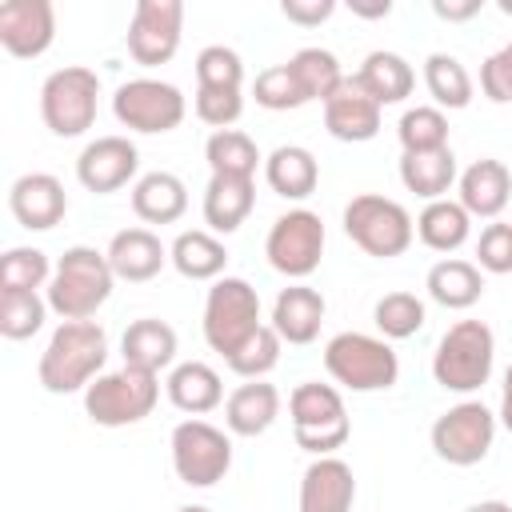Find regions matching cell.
<instances>
[{
  "instance_id": "cb8c5ba5",
  "label": "cell",
  "mask_w": 512,
  "mask_h": 512,
  "mask_svg": "<svg viewBox=\"0 0 512 512\" xmlns=\"http://www.w3.org/2000/svg\"><path fill=\"white\" fill-rule=\"evenodd\" d=\"M264 180L284 200H308L320 184V164L304 144H280L264 156Z\"/></svg>"
},
{
  "instance_id": "ee69618b",
  "label": "cell",
  "mask_w": 512,
  "mask_h": 512,
  "mask_svg": "<svg viewBox=\"0 0 512 512\" xmlns=\"http://www.w3.org/2000/svg\"><path fill=\"white\" fill-rule=\"evenodd\" d=\"M476 268L492 272V276L512 272V224H504V220L484 224V232L476 240Z\"/></svg>"
},
{
  "instance_id": "ab89813d",
  "label": "cell",
  "mask_w": 512,
  "mask_h": 512,
  "mask_svg": "<svg viewBox=\"0 0 512 512\" xmlns=\"http://www.w3.org/2000/svg\"><path fill=\"white\" fill-rule=\"evenodd\" d=\"M52 268L40 248H8L0 256V292H36L52 280Z\"/></svg>"
},
{
  "instance_id": "c3c4849f",
  "label": "cell",
  "mask_w": 512,
  "mask_h": 512,
  "mask_svg": "<svg viewBox=\"0 0 512 512\" xmlns=\"http://www.w3.org/2000/svg\"><path fill=\"white\" fill-rule=\"evenodd\" d=\"M484 8V0H432V12L440 20H472Z\"/></svg>"
},
{
  "instance_id": "7dc6e473",
  "label": "cell",
  "mask_w": 512,
  "mask_h": 512,
  "mask_svg": "<svg viewBox=\"0 0 512 512\" xmlns=\"http://www.w3.org/2000/svg\"><path fill=\"white\" fill-rule=\"evenodd\" d=\"M280 12H284V20H292L300 28H316L336 12V0H284Z\"/></svg>"
},
{
  "instance_id": "f546056e",
  "label": "cell",
  "mask_w": 512,
  "mask_h": 512,
  "mask_svg": "<svg viewBox=\"0 0 512 512\" xmlns=\"http://www.w3.org/2000/svg\"><path fill=\"white\" fill-rule=\"evenodd\" d=\"M356 80H360V88H364L380 108H384V104H400V100L412 96V88H416L412 64H408L400 52H388V48L368 52L364 64H360V72H356Z\"/></svg>"
},
{
  "instance_id": "44dd1931",
  "label": "cell",
  "mask_w": 512,
  "mask_h": 512,
  "mask_svg": "<svg viewBox=\"0 0 512 512\" xmlns=\"http://www.w3.org/2000/svg\"><path fill=\"white\" fill-rule=\"evenodd\" d=\"M460 204L468 216H480V220H496L508 204H512V172L484 156V160H472L464 172H460Z\"/></svg>"
},
{
  "instance_id": "30bf717a",
  "label": "cell",
  "mask_w": 512,
  "mask_h": 512,
  "mask_svg": "<svg viewBox=\"0 0 512 512\" xmlns=\"http://www.w3.org/2000/svg\"><path fill=\"white\" fill-rule=\"evenodd\" d=\"M172 468L188 488H212L232 468V440L208 420H180L172 428Z\"/></svg>"
},
{
  "instance_id": "1f68e13d",
  "label": "cell",
  "mask_w": 512,
  "mask_h": 512,
  "mask_svg": "<svg viewBox=\"0 0 512 512\" xmlns=\"http://www.w3.org/2000/svg\"><path fill=\"white\" fill-rule=\"evenodd\" d=\"M456 156L452 148H436V152H404L400 156V184L416 196H424L428 204L432 200H444L448 188L456 184Z\"/></svg>"
},
{
  "instance_id": "ffe728a7",
  "label": "cell",
  "mask_w": 512,
  "mask_h": 512,
  "mask_svg": "<svg viewBox=\"0 0 512 512\" xmlns=\"http://www.w3.org/2000/svg\"><path fill=\"white\" fill-rule=\"evenodd\" d=\"M324 312H328L324 296L300 280V284L280 288V296H276V304H272V328H276V336H280L284 344L304 348V344H312V340L320 336Z\"/></svg>"
},
{
  "instance_id": "d6a6232c",
  "label": "cell",
  "mask_w": 512,
  "mask_h": 512,
  "mask_svg": "<svg viewBox=\"0 0 512 512\" xmlns=\"http://www.w3.org/2000/svg\"><path fill=\"white\" fill-rule=\"evenodd\" d=\"M472 232V216L464 212L460 200H432L424 204V212L416 216V236L424 248L432 252H456Z\"/></svg>"
},
{
  "instance_id": "8fae6325",
  "label": "cell",
  "mask_w": 512,
  "mask_h": 512,
  "mask_svg": "<svg viewBox=\"0 0 512 512\" xmlns=\"http://www.w3.org/2000/svg\"><path fill=\"white\" fill-rule=\"evenodd\" d=\"M264 256L280 276H288L296 284L308 280L320 268V256H324V220L312 208H288L268 228Z\"/></svg>"
},
{
  "instance_id": "7c38bea8",
  "label": "cell",
  "mask_w": 512,
  "mask_h": 512,
  "mask_svg": "<svg viewBox=\"0 0 512 512\" xmlns=\"http://www.w3.org/2000/svg\"><path fill=\"white\" fill-rule=\"evenodd\" d=\"M496 416L480 400H460L432 424V452L452 468H472L492 452Z\"/></svg>"
},
{
  "instance_id": "d590c367",
  "label": "cell",
  "mask_w": 512,
  "mask_h": 512,
  "mask_svg": "<svg viewBox=\"0 0 512 512\" xmlns=\"http://www.w3.org/2000/svg\"><path fill=\"white\" fill-rule=\"evenodd\" d=\"M288 68H292L296 84L304 88L308 104H312V100H320V104H324V100L340 88V80H344L340 60H336L328 48H300L296 56H288Z\"/></svg>"
},
{
  "instance_id": "5bb4252c",
  "label": "cell",
  "mask_w": 512,
  "mask_h": 512,
  "mask_svg": "<svg viewBox=\"0 0 512 512\" xmlns=\"http://www.w3.org/2000/svg\"><path fill=\"white\" fill-rule=\"evenodd\" d=\"M184 32L180 0H140L128 20V56L140 68H160L176 56Z\"/></svg>"
},
{
  "instance_id": "d6986e66",
  "label": "cell",
  "mask_w": 512,
  "mask_h": 512,
  "mask_svg": "<svg viewBox=\"0 0 512 512\" xmlns=\"http://www.w3.org/2000/svg\"><path fill=\"white\" fill-rule=\"evenodd\" d=\"M300 512H352L356 476L340 456H316L300 476Z\"/></svg>"
},
{
  "instance_id": "603a6c76",
  "label": "cell",
  "mask_w": 512,
  "mask_h": 512,
  "mask_svg": "<svg viewBox=\"0 0 512 512\" xmlns=\"http://www.w3.org/2000/svg\"><path fill=\"white\" fill-rule=\"evenodd\" d=\"M280 416V392L268 380H248L224 400V424L232 436H264Z\"/></svg>"
},
{
  "instance_id": "f6af8a7d",
  "label": "cell",
  "mask_w": 512,
  "mask_h": 512,
  "mask_svg": "<svg viewBox=\"0 0 512 512\" xmlns=\"http://www.w3.org/2000/svg\"><path fill=\"white\" fill-rule=\"evenodd\" d=\"M192 108H196V116H200L204 124H212L216 132H224V128H232V124L240 120V112H244V92L196 88V96H192Z\"/></svg>"
},
{
  "instance_id": "4dcf8cb0",
  "label": "cell",
  "mask_w": 512,
  "mask_h": 512,
  "mask_svg": "<svg viewBox=\"0 0 512 512\" xmlns=\"http://www.w3.org/2000/svg\"><path fill=\"white\" fill-rule=\"evenodd\" d=\"M168 260L184 280H220V272L228 264V248H224V240L216 232L192 228V232H180L172 240Z\"/></svg>"
},
{
  "instance_id": "7402d4cb",
  "label": "cell",
  "mask_w": 512,
  "mask_h": 512,
  "mask_svg": "<svg viewBox=\"0 0 512 512\" xmlns=\"http://www.w3.org/2000/svg\"><path fill=\"white\" fill-rule=\"evenodd\" d=\"M108 264H112L116 280L144 284V280L160 276V268L168 264V248L160 244V236L152 228H120L108 240Z\"/></svg>"
},
{
  "instance_id": "484cf974",
  "label": "cell",
  "mask_w": 512,
  "mask_h": 512,
  "mask_svg": "<svg viewBox=\"0 0 512 512\" xmlns=\"http://www.w3.org/2000/svg\"><path fill=\"white\" fill-rule=\"evenodd\" d=\"M132 212L144 224H176L188 212V188L176 172H144L132 184Z\"/></svg>"
},
{
  "instance_id": "52a82bcc",
  "label": "cell",
  "mask_w": 512,
  "mask_h": 512,
  "mask_svg": "<svg viewBox=\"0 0 512 512\" xmlns=\"http://www.w3.org/2000/svg\"><path fill=\"white\" fill-rule=\"evenodd\" d=\"M344 232L360 252H368L376 260H392V256L408 252V244L416 236V220L408 216V208L400 200L360 192L344 204Z\"/></svg>"
},
{
  "instance_id": "5b68a950",
  "label": "cell",
  "mask_w": 512,
  "mask_h": 512,
  "mask_svg": "<svg viewBox=\"0 0 512 512\" xmlns=\"http://www.w3.org/2000/svg\"><path fill=\"white\" fill-rule=\"evenodd\" d=\"M288 416H292L296 444L304 452H312V456H332L352 436V420H348L344 396L332 384H316V380L296 384L292 396H288Z\"/></svg>"
},
{
  "instance_id": "8992f818",
  "label": "cell",
  "mask_w": 512,
  "mask_h": 512,
  "mask_svg": "<svg viewBox=\"0 0 512 512\" xmlns=\"http://www.w3.org/2000/svg\"><path fill=\"white\" fill-rule=\"evenodd\" d=\"M156 400H160V376L144 368H128V364L96 376L84 388V412L100 428L140 424L144 416H152Z\"/></svg>"
},
{
  "instance_id": "83f0119b",
  "label": "cell",
  "mask_w": 512,
  "mask_h": 512,
  "mask_svg": "<svg viewBox=\"0 0 512 512\" xmlns=\"http://www.w3.org/2000/svg\"><path fill=\"white\" fill-rule=\"evenodd\" d=\"M428 296L448 308V312H464L472 308L480 296H484V272L472 264V260H460V256H444L428 268V280H424Z\"/></svg>"
},
{
  "instance_id": "2e32d148",
  "label": "cell",
  "mask_w": 512,
  "mask_h": 512,
  "mask_svg": "<svg viewBox=\"0 0 512 512\" xmlns=\"http://www.w3.org/2000/svg\"><path fill=\"white\" fill-rule=\"evenodd\" d=\"M136 168H140V152L128 136H96L76 156V180L96 196L120 192L136 176Z\"/></svg>"
},
{
  "instance_id": "681fc988",
  "label": "cell",
  "mask_w": 512,
  "mask_h": 512,
  "mask_svg": "<svg viewBox=\"0 0 512 512\" xmlns=\"http://www.w3.org/2000/svg\"><path fill=\"white\" fill-rule=\"evenodd\" d=\"M500 424L512 432V364L504 368V388H500Z\"/></svg>"
},
{
  "instance_id": "7a4b0ae2",
  "label": "cell",
  "mask_w": 512,
  "mask_h": 512,
  "mask_svg": "<svg viewBox=\"0 0 512 512\" xmlns=\"http://www.w3.org/2000/svg\"><path fill=\"white\" fill-rule=\"evenodd\" d=\"M112 284H116V272L108 264V252L72 244L56 260L44 300L60 320H92L104 308V300L112 296Z\"/></svg>"
},
{
  "instance_id": "4fadbf2b",
  "label": "cell",
  "mask_w": 512,
  "mask_h": 512,
  "mask_svg": "<svg viewBox=\"0 0 512 512\" xmlns=\"http://www.w3.org/2000/svg\"><path fill=\"white\" fill-rule=\"evenodd\" d=\"M112 112L124 128L132 132H144V136H156V132H172L188 104H184V92L168 80H152V76H136V80H124L112 96Z\"/></svg>"
},
{
  "instance_id": "8d00e7d4",
  "label": "cell",
  "mask_w": 512,
  "mask_h": 512,
  "mask_svg": "<svg viewBox=\"0 0 512 512\" xmlns=\"http://www.w3.org/2000/svg\"><path fill=\"white\" fill-rule=\"evenodd\" d=\"M396 136H400V148L404 152H436V148H448V116L436 104H416V108H408L400 116Z\"/></svg>"
},
{
  "instance_id": "3957f363",
  "label": "cell",
  "mask_w": 512,
  "mask_h": 512,
  "mask_svg": "<svg viewBox=\"0 0 512 512\" xmlns=\"http://www.w3.org/2000/svg\"><path fill=\"white\" fill-rule=\"evenodd\" d=\"M492 364H496V336L484 320H456L436 352H432V380L444 388V392H476L488 384L492 376Z\"/></svg>"
},
{
  "instance_id": "9a60e30c",
  "label": "cell",
  "mask_w": 512,
  "mask_h": 512,
  "mask_svg": "<svg viewBox=\"0 0 512 512\" xmlns=\"http://www.w3.org/2000/svg\"><path fill=\"white\" fill-rule=\"evenodd\" d=\"M56 40L52 0H8L0 4V48L16 60H36Z\"/></svg>"
},
{
  "instance_id": "d4e9b609",
  "label": "cell",
  "mask_w": 512,
  "mask_h": 512,
  "mask_svg": "<svg viewBox=\"0 0 512 512\" xmlns=\"http://www.w3.org/2000/svg\"><path fill=\"white\" fill-rule=\"evenodd\" d=\"M164 388H168L172 408H180V412H188V416H204V412H212V408L224 404L220 372H216L212 364H204V360H184V364H176V368L168 372Z\"/></svg>"
},
{
  "instance_id": "6da1fadb",
  "label": "cell",
  "mask_w": 512,
  "mask_h": 512,
  "mask_svg": "<svg viewBox=\"0 0 512 512\" xmlns=\"http://www.w3.org/2000/svg\"><path fill=\"white\" fill-rule=\"evenodd\" d=\"M104 360H108V336L96 320H64L48 348L40 352L36 376L52 396H68L88 388L96 376H104Z\"/></svg>"
},
{
  "instance_id": "ba28073f",
  "label": "cell",
  "mask_w": 512,
  "mask_h": 512,
  "mask_svg": "<svg viewBox=\"0 0 512 512\" xmlns=\"http://www.w3.org/2000/svg\"><path fill=\"white\" fill-rule=\"evenodd\" d=\"M96 104H100V76L84 64L56 68L40 84V120L60 140L84 136L96 124Z\"/></svg>"
},
{
  "instance_id": "60d3db41",
  "label": "cell",
  "mask_w": 512,
  "mask_h": 512,
  "mask_svg": "<svg viewBox=\"0 0 512 512\" xmlns=\"http://www.w3.org/2000/svg\"><path fill=\"white\" fill-rule=\"evenodd\" d=\"M48 300L40 292H0V332L8 340H28L44 328Z\"/></svg>"
},
{
  "instance_id": "bcb514c9",
  "label": "cell",
  "mask_w": 512,
  "mask_h": 512,
  "mask_svg": "<svg viewBox=\"0 0 512 512\" xmlns=\"http://www.w3.org/2000/svg\"><path fill=\"white\" fill-rule=\"evenodd\" d=\"M480 92L492 104H512V56L504 48L480 64Z\"/></svg>"
},
{
  "instance_id": "b9f144b4",
  "label": "cell",
  "mask_w": 512,
  "mask_h": 512,
  "mask_svg": "<svg viewBox=\"0 0 512 512\" xmlns=\"http://www.w3.org/2000/svg\"><path fill=\"white\" fill-rule=\"evenodd\" d=\"M252 96H256V104L268 108V112H292V108H304V104H308V96H304V88L296 84L288 60L264 68V72L256 76V84H252Z\"/></svg>"
},
{
  "instance_id": "ac0fdd59",
  "label": "cell",
  "mask_w": 512,
  "mask_h": 512,
  "mask_svg": "<svg viewBox=\"0 0 512 512\" xmlns=\"http://www.w3.org/2000/svg\"><path fill=\"white\" fill-rule=\"evenodd\" d=\"M324 128L332 140L364 144L380 132V104L360 88L356 72L340 80V88L324 100Z\"/></svg>"
},
{
  "instance_id": "74e56055",
  "label": "cell",
  "mask_w": 512,
  "mask_h": 512,
  "mask_svg": "<svg viewBox=\"0 0 512 512\" xmlns=\"http://www.w3.org/2000/svg\"><path fill=\"white\" fill-rule=\"evenodd\" d=\"M424 316L428 312H424V300L416 292H388L372 308V320H376V328H380L384 340H408V336H416L424 328Z\"/></svg>"
},
{
  "instance_id": "f1b7e54d",
  "label": "cell",
  "mask_w": 512,
  "mask_h": 512,
  "mask_svg": "<svg viewBox=\"0 0 512 512\" xmlns=\"http://www.w3.org/2000/svg\"><path fill=\"white\" fill-rule=\"evenodd\" d=\"M256 208V184L244 176H212L204 188V224L220 236L236 232Z\"/></svg>"
},
{
  "instance_id": "e0dca14e",
  "label": "cell",
  "mask_w": 512,
  "mask_h": 512,
  "mask_svg": "<svg viewBox=\"0 0 512 512\" xmlns=\"http://www.w3.org/2000/svg\"><path fill=\"white\" fill-rule=\"evenodd\" d=\"M8 208L20 228L28 232H48L64 220L68 212V192L52 172H24L8 188Z\"/></svg>"
},
{
  "instance_id": "277c9868",
  "label": "cell",
  "mask_w": 512,
  "mask_h": 512,
  "mask_svg": "<svg viewBox=\"0 0 512 512\" xmlns=\"http://www.w3.org/2000/svg\"><path fill=\"white\" fill-rule=\"evenodd\" d=\"M328 376L348 392H384L400 376V360L384 336L368 332H340L324 344Z\"/></svg>"
},
{
  "instance_id": "f907efd6",
  "label": "cell",
  "mask_w": 512,
  "mask_h": 512,
  "mask_svg": "<svg viewBox=\"0 0 512 512\" xmlns=\"http://www.w3.org/2000/svg\"><path fill=\"white\" fill-rule=\"evenodd\" d=\"M352 12H356V16L376 20V16H388V12H392V4H388V0H380V4H352Z\"/></svg>"
},
{
  "instance_id": "e575fe53",
  "label": "cell",
  "mask_w": 512,
  "mask_h": 512,
  "mask_svg": "<svg viewBox=\"0 0 512 512\" xmlns=\"http://www.w3.org/2000/svg\"><path fill=\"white\" fill-rule=\"evenodd\" d=\"M424 88H428V96L436 100L440 112L444 108H468L472 104V76L448 52H432L424 60Z\"/></svg>"
},
{
  "instance_id": "4316f807",
  "label": "cell",
  "mask_w": 512,
  "mask_h": 512,
  "mask_svg": "<svg viewBox=\"0 0 512 512\" xmlns=\"http://www.w3.org/2000/svg\"><path fill=\"white\" fill-rule=\"evenodd\" d=\"M120 352H124L128 368H144V372L160 376V368H168L176 360V328L156 316L132 320L120 336Z\"/></svg>"
},
{
  "instance_id": "9c48e42d",
  "label": "cell",
  "mask_w": 512,
  "mask_h": 512,
  "mask_svg": "<svg viewBox=\"0 0 512 512\" xmlns=\"http://www.w3.org/2000/svg\"><path fill=\"white\" fill-rule=\"evenodd\" d=\"M260 328V296L244 276L212 280L204 296V340L212 352H236Z\"/></svg>"
},
{
  "instance_id": "f35d334b",
  "label": "cell",
  "mask_w": 512,
  "mask_h": 512,
  "mask_svg": "<svg viewBox=\"0 0 512 512\" xmlns=\"http://www.w3.org/2000/svg\"><path fill=\"white\" fill-rule=\"evenodd\" d=\"M280 336H276V328L272 324H260L236 352H228L224 356V364L236 372V376H244V380H264L276 364H280Z\"/></svg>"
},
{
  "instance_id": "7bdbcfd3",
  "label": "cell",
  "mask_w": 512,
  "mask_h": 512,
  "mask_svg": "<svg viewBox=\"0 0 512 512\" xmlns=\"http://www.w3.org/2000/svg\"><path fill=\"white\" fill-rule=\"evenodd\" d=\"M244 84V64L232 48L208 44L196 56V88H220V92H240Z\"/></svg>"
},
{
  "instance_id": "f5cc1de1",
  "label": "cell",
  "mask_w": 512,
  "mask_h": 512,
  "mask_svg": "<svg viewBox=\"0 0 512 512\" xmlns=\"http://www.w3.org/2000/svg\"><path fill=\"white\" fill-rule=\"evenodd\" d=\"M176 512H212V508H204V504H184V508H176Z\"/></svg>"
},
{
  "instance_id": "816d5d0a",
  "label": "cell",
  "mask_w": 512,
  "mask_h": 512,
  "mask_svg": "<svg viewBox=\"0 0 512 512\" xmlns=\"http://www.w3.org/2000/svg\"><path fill=\"white\" fill-rule=\"evenodd\" d=\"M464 512H512V504H504V500H480V504H468Z\"/></svg>"
},
{
  "instance_id": "11a10c76",
  "label": "cell",
  "mask_w": 512,
  "mask_h": 512,
  "mask_svg": "<svg viewBox=\"0 0 512 512\" xmlns=\"http://www.w3.org/2000/svg\"><path fill=\"white\" fill-rule=\"evenodd\" d=\"M504 52H508V56H512V40H508V44H504Z\"/></svg>"
},
{
  "instance_id": "db71d44e",
  "label": "cell",
  "mask_w": 512,
  "mask_h": 512,
  "mask_svg": "<svg viewBox=\"0 0 512 512\" xmlns=\"http://www.w3.org/2000/svg\"><path fill=\"white\" fill-rule=\"evenodd\" d=\"M500 12H504V16H512V0H500Z\"/></svg>"
},
{
  "instance_id": "836d02e7",
  "label": "cell",
  "mask_w": 512,
  "mask_h": 512,
  "mask_svg": "<svg viewBox=\"0 0 512 512\" xmlns=\"http://www.w3.org/2000/svg\"><path fill=\"white\" fill-rule=\"evenodd\" d=\"M204 160H208L212 176H244V180H252L264 156H260V148H256V140L248 132L224 128V132H212L208 136Z\"/></svg>"
}]
</instances>
